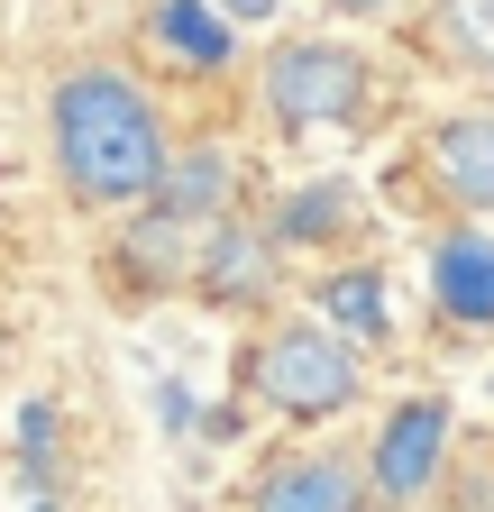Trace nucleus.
Returning a JSON list of instances; mask_svg holds the SVG:
<instances>
[{"mask_svg":"<svg viewBox=\"0 0 494 512\" xmlns=\"http://www.w3.org/2000/svg\"><path fill=\"white\" fill-rule=\"evenodd\" d=\"M46 138H55V174L83 211H138L165 165V119L119 64H74L55 83Z\"/></svg>","mask_w":494,"mask_h":512,"instance_id":"f257e3e1","label":"nucleus"},{"mask_svg":"<svg viewBox=\"0 0 494 512\" xmlns=\"http://www.w3.org/2000/svg\"><path fill=\"white\" fill-rule=\"evenodd\" d=\"M247 384H257V403L284 412V421H339L366 394L357 348L339 330H321V320H284V330H266L257 357H247Z\"/></svg>","mask_w":494,"mask_h":512,"instance_id":"f03ea898","label":"nucleus"},{"mask_svg":"<svg viewBox=\"0 0 494 512\" xmlns=\"http://www.w3.org/2000/svg\"><path fill=\"white\" fill-rule=\"evenodd\" d=\"M257 83H266V110L284 128L321 138V128H348L366 110V55L339 37H284V46H266Z\"/></svg>","mask_w":494,"mask_h":512,"instance_id":"7ed1b4c3","label":"nucleus"},{"mask_svg":"<svg viewBox=\"0 0 494 512\" xmlns=\"http://www.w3.org/2000/svg\"><path fill=\"white\" fill-rule=\"evenodd\" d=\"M449 403L440 394H412V403H394L385 421H376V439H366V467H357V485L376 494V503H421L430 485H440V467H449Z\"/></svg>","mask_w":494,"mask_h":512,"instance_id":"20e7f679","label":"nucleus"},{"mask_svg":"<svg viewBox=\"0 0 494 512\" xmlns=\"http://www.w3.org/2000/svg\"><path fill=\"white\" fill-rule=\"evenodd\" d=\"M229 183H238L229 147H165V165H156V183H147L138 211L156 229H211L229 211Z\"/></svg>","mask_w":494,"mask_h":512,"instance_id":"39448f33","label":"nucleus"},{"mask_svg":"<svg viewBox=\"0 0 494 512\" xmlns=\"http://www.w3.org/2000/svg\"><path fill=\"white\" fill-rule=\"evenodd\" d=\"M193 293H202V302H220V311L266 302V293H275V238L220 211V220L202 229V256H193Z\"/></svg>","mask_w":494,"mask_h":512,"instance_id":"423d86ee","label":"nucleus"},{"mask_svg":"<svg viewBox=\"0 0 494 512\" xmlns=\"http://www.w3.org/2000/svg\"><path fill=\"white\" fill-rule=\"evenodd\" d=\"M430 174H440V192L458 211L494 220V101L449 110L440 128H430Z\"/></svg>","mask_w":494,"mask_h":512,"instance_id":"0eeeda50","label":"nucleus"},{"mask_svg":"<svg viewBox=\"0 0 494 512\" xmlns=\"http://www.w3.org/2000/svg\"><path fill=\"white\" fill-rule=\"evenodd\" d=\"M430 302H440L458 330H494V229H458L430 256Z\"/></svg>","mask_w":494,"mask_h":512,"instance_id":"6e6552de","label":"nucleus"},{"mask_svg":"<svg viewBox=\"0 0 494 512\" xmlns=\"http://www.w3.org/2000/svg\"><path fill=\"white\" fill-rule=\"evenodd\" d=\"M366 485L348 458H275L257 485H247V512H348Z\"/></svg>","mask_w":494,"mask_h":512,"instance_id":"1a4fd4ad","label":"nucleus"},{"mask_svg":"<svg viewBox=\"0 0 494 512\" xmlns=\"http://www.w3.org/2000/svg\"><path fill=\"white\" fill-rule=\"evenodd\" d=\"M312 302H321V330H339L348 348H376V339L394 330V293H385L376 266H330V275L312 284Z\"/></svg>","mask_w":494,"mask_h":512,"instance_id":"9d476101","label":"nucleus"},{"mask_svg":"<svg viewBox=\"0 0 494 512\" xmlns=\"http://www.w3.org/2000/svg\"><path fill=\"white\" fill-rule=\"evenodd\" d=\"M147 28H156V46H165L174 64H193V74H220V64L238 55V28L211 10V0H156Z\"/></svg>","mask_w":494,"mask_h":512,"instance_id":"9b49d317","label":"nucleus"},{"mask_svg":"<svg viewBox=\"0 0 494 512\" xmlns=\"http://www.w3.org/2000/svg\"><path fill=\"white\" fill-rule=\"evenodd\" d=\"M348 220H357V192L339 183V174H321V183H293L284 202H275V247H330V238H348Z\"/></svg>","mask_w":494,"mask_h":512,"instance_id":"f8f14e48","label":"nucleus"},{"mask_svg":"<svg viewBox=\"0 0 494 512\" xmlns=\"http://www.w3.org/2000/svg\"><path fill=\"white\" fill-rule=\"evenodd\" d=\"M440 28L476 74H494V0H440Z\"/></svg>","mask_w":494,"mask_h":512,"instance_id":"ddd939ff","label":"nucleus"},{"mask_svg":"<svg viewBox=\"0 0 494 512\" xmlns=\"http://www.w3.org/2000/svg\"><path fill=\"white\" fill-rule=\"evenodd\" d=\"M211 10H220V19H229V28H266V19H275V10H284V0H211Z\"/></svg>","mask_w":494,"mask_h":512,"instance_id":"4468645a","label":"nucleus"},{"mask_svg":"<svg viewBox=\"0 0 494 512\" xmlns=\"http://www.w3.org/2000/svg\"><path fill=\"white\" fill-rule=\"evenodd\" d=\"M339 19H385V10H403V0H330Z\"/></svg>","mask_w":494,"mask_h":512,"instance_id":"2eb2a0df","label":"nucleus"},{"mask_svg":"<svg viewBox=\"0 0 494 512\" xmlns=\"http://www.w3.org/2000/svg\"><path fill=\"white\" fill-rule=\"evenodd\" d=\"M37 512H55V503H37Z\"/></svg>","mask_w":494,"mask_h":512,"instance_id":"dca6fc26","label":"nucleus"},{"mask_svg":"<svg viewBox=\"0 0 494 512\" xmlns=\"http://www.w3.org/2000/svg\"><path fill=\"white\" fill-rule=\"evenodd\" d=\"M348 512H366V503H348Z\"/></svg>","mask_w":494,"mask_h":512,"instance_id":"f3484780","label":"nucleus"}]
</instances>
